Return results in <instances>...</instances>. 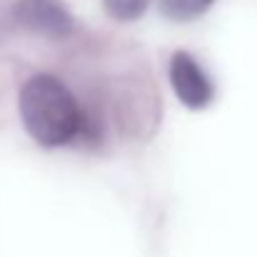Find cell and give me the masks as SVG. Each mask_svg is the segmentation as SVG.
I'll return each instance as SVG.
<instances>
[{
    "label": "cell",
    "instance_id": "obj_1",
    "mask_svg": "<svg viewBox=\"0 0 257 257\" xmlns=\"http://www.w3.org/2000/svg\"><path fill=\"white\" fill-rule=\"evenodd\" d=\"M18 112L28 135L45 148L73 143L87 125L68 85L45 73L23 83L18 95Z\"/></svg>",
    "mask_w": 257,
    "mask_h": 257
},
{
    "label": "cell",
    "instance_id": "obj_5",
    "mask_svg": "<svg viewBox=\"0 0 257 257\" xmlns=\"http://www.w3.org/2000/svg\"><path fill=\"white\" fill-rule=\"evenodd\" d=\"M148 3H150V0H102L107 15L115 18V20H120V23L138 20V18L148 10Z\"/></svg>",
    "mask_w": 257,
    "mask_h": 257
},
{
    "label": "cell",
    "instance_id": "obj_2",
    "mask_svg": "<svg viewBox=\"0 0 257 257\" xmlns=\"http://www.w3.org/2000/svg\"><path fill=\"white\" fill-rule=\"evenodd\" d=\"M15 20L43 38H68L73 33V15L60 0H18L13 10Z\"/></svg>",
    "mask_w": 257,
    "mask_h": 257
},
{
    "label": "cell",
    "instance_id": "obj_4",
    "mask_svg": "<svg viewBox=\"0 0 257 257\" xmlns=\"http://www.w3.org/2000/svg\"><path fill=\"white\" fill-rule=\"evenodd\" d=\"M215 0H160V10L168 20L175 23H187L200 18L202 13H207L212 8Z\"/></svg>",
    "mask_w": 257,
    "mask_h": 257
},
{
    "label": "cell",
    "instance_id": "obj_3",
    "mask_svg": "<svg viewBox=\"0 0 257 257\" xmlns=\"http://www.w3.org/2000/svg\"><path fill=\"white\" fill-rule=\"evenodd\" d=\"M170 85L175 90V95H177V100L185 107H190V110L207 107L212 102V95H215L212 83L205 75V70L200 68V63L190 53H185V50H180V53L172 55Z\"/></svg>",
    "mask_w": 257,
    "mask_h": 257
}]
</instances>
